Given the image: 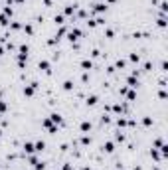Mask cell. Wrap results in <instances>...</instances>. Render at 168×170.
Returning a JSON list of instances; mask_svg holds the SVG:
<instances>
[{"mask_svg": "<svg viewBox=\"0 0 168 170\" xmlns=\"http://www.w3.org/2000/svg\"><path fill=\"white\" fill-rule=\"evenodd\" d=\"M152 123H154L152 117H144L142 119V125H144V127H152Z\"/></svg>", "mask_w": 168, "mask_h": 170, "instance_id": "30", "label": "cell"}, {"mask_svg": "<svg viewBox=\"0 0 168 170\" xmlns=\"http://www.w3.org/2000/svg\"><path fill=\"white\" fill-rule=\"evenodd\" d=\"M77 16H79V18H85L87 12H85V10H77Z\"/></svg>", "mask_w": 168, "mask_h": 170, "instance_id": "41", "label": "cell"}, {"mask_svg": "<svg viewBox=\"0 0 168 170\" xmlns=\"http://www.w3.org/2000/svg\"><path fill=\"white\" fill-rule=\"evenodd\" d=\"M158 97H160V99H166V91H164V87L158 91Z\"/></svg>", "mask_w": 168, "mask_h": 170, "instance_id": "39", "label": "cell"}, {"mask_svg": "<svg viewBox=\"0 0 168 170\" xmlns=\"http://www.w3.org/2000/svg\"><path fill=\"white\" fill-rule=\"evenodd\" d=\"M97 101H99V97H97V95H89V97H87V105H89V107L97 105Z\"/></svg>", "mask_w": 168, "mask_h": 170, "instance_id": "18", "label": "cell"}, {"mask_svg": "<svg viewBox=\"0 0 168 170\" xmlns=\"http://www.w3.org/2000/svg\"><path fill=\"white\" fill-rule=\"evenodd\" d=\"M22 28H24V32L28 34V36H32V34H34V26H32V24H26V26H22Z\"/></svg>", "mask_w": 168, "mask_h": 170, "instance_id": "28", "label": "cell"}, {"mask_svg": "<svg viewBox=\"0 0 168 170\" xmlns=\"http://www.w3.org/2000/svg\"><path fill=\"white\" fill-rule=\"evenodd\" d=\"M111 111H115L117 115H121V113H125V107H123L121 103H115L113 107H111Z\"/></svg>", "mask_w": 168, "mask_h": 170, "instance_id": "17", "label": "cell"}, {"mask_svg": "<svg viewBox=\"0 0 168 170\" xmlns=\"http://www.w3.org/2000/svg\"><path fill=\"white\" fill-rule=\"evenodd\" d=\"M44 4H46V6H52V0H44Z\"/></svg>", "mask_w": 168, "mask_h": 170, "instance_id": "44", "label": "cell"}, {"mask_svg": "<svg viewBox=\"0 0 168 170\" xmlns=\"http://www.w3.org/2000/svg\"><path fill=\"white\" fill-rule=\"evenodd\" d=\"M36 89H38V81H32L30 85H26V87H24V95H26V97H32V95L36 93Z\"/></svg>", "mask_w": 168, "mask_h": 170, "instance_id": "5", "label": "cell"}, {"mask_svg": "<svg viewBox=\"0 0 168 170\" xmlns=\"http://www.w3.org/2000/svg\"><path fill=\"white\" fill-rule=\"evenodd\" d=\"M79 170H89V166H83V168H79Z\"/></svg>", "mask_w": 168, "mask_h": 170, "instance_id": "46", "label": "cell"}, {"mask_svg": "<svg viewBox=\"0 0 168 170\" xmlns=\"http://www.w3.org/2000/svg\"><path fill=\"white\" fill-rule=\"evenodd\" d=\"M81 36H83V32H81L79 28H73V30H69V32H67V40H69L71 44L77 42V40L81 38Z\"/></svg>", "mask_w": 168, "mask_h": 170, "instance_id": "3", "label": "cell"}, {"mask_svg": "<svg viewBox=\"0 0 168 170\" xmlns=\"http://www.w3.org/2000/svg\"><path fill=\"white\" fill-rule=\"evenodd\" d=\"M8 24H10V18L4 14H0V26H8Z\"/></svg>", "mask_w": 168, "mask_h": 170, "instance_id": "26", "label": "cell"}, {"mask_svg": "<svg viewBox=\"0 0 168 170\" xmlns=\"http://www.w3.org/2000/svg\"><path fill=\"white\" fill-rule=\"evenodd\" d=\"M125 65H127V62H125V59H117V62H115V67H119V69H123Z\"/></svg>", "mask_w": 168, "mask_h": 170, "instance_id": "32", "label": "cell"}, {"mask_svg": "<svg viewBox=\"0 0 168 170\" xmlns=\"http://www.w3.org/2000/svg\"><path fill=\"white\" fill-rule=\"evenodd\" d=\"M117 125H119V127L123 129V127H127V125H129V121H127L125 117H119V119H117Z\"/></svg>", "mask_w": 168, "mask_h": 170, "instance_id": "24", "label": "cell"}, {"mask_svg": "<svg viewBox=\"0 0 168 170\" xmlns=\"http://www.w3.org/2000/svg\"><path fill=\"white\" fill-rule=\"evenodd\" d=\"M73 89V81L71 79H65L63 81V91H71Z\"/></svg>", "mask_w": 168, "mask_h": 170, "instance_id": "21", "label": "cell"}, {"mask_svg": "<svg viewBox=\"0 0 168 170\" xmlns=\"http://www.w3.org/2000/svg\"><path fill=\"white\" fill-rule=\"evenodd\" d=\"M101 123H103V125L111 123V117H109V115H103V117H101Z\"/></svg>", "mask_w": 168, "mask_h": 170, "instance_id": "35", "label": "cell"}, {"mask_svg": "<svg viewBox=\"0 0 168 170\" xmlns=\"http://www.w3.org/2000/svg\"><path fill=\"white\" fill-rule=\"evenodd\" d=\"M50 119H52V123H56L58 127H59V125H63V117L59 113H52V115H50Z\"/></svg>", "mask_w": 168, "mask_h": 170, "instance_id": "9", "label": "cell"}, {"mask_svg": "<svg viewBox=\"0 0 168 170\" xmlns=\"http://www.w3.org/2000/svg\"><path fill=\"white\" fill-rule=\"evenodd\" d=\"M87 26H89V28H95V26H97V20H95V18L87 20Z\"/></svg>", "mask_w": 168, "mask_h": 170, "instance_id": "34", "label": "cell"}, {"mask_svg": "<svg viewBox=\"0 0 168 170\" xmlns=\"http://www.w3.org/2000/svg\"><path fill=\"white\" fill-rule=\"evenodd\" d=\"M75 10H77V4H67L65 10H63V14H65V16H71V14H75Z\"/></svg>", "mask_w": 168, "mask_h": 170, "instance_id": "11", "label": "cell"}, {"mask_svg": "<svg viewBox=\"0 0 168 170\" xmlns=\"http://www.w3.org/2000/svg\"><path fill=\"white\" fill-rule=\"evenodd\" d=\"M166 12H168V4L162 0V2H160V14H166Z\"/></svg>", "mask_w": 168, "mask_h": 170, "instance_id": "31", "label": "cell"}, {"mask_svg": "<svg viewBox=\"0 0 168 170\" xmlns=\"http://www.w3.org/2000/svg\"><path fill=\"white\" fill-rule=\"evenodd\" d=\"M129 59H130V62H133V63H139V62H140V56H139V53H136V52H133V53H130V56H129Z\"/></svg>", "mask_w": 168, "mask_h": 170, "instance_id": "23", "label": "cell"}, {"mask_svg": "<svg viewBox=\"0 0 168 170\" xmlns=\"http://www.w3.org/2000/svg\"><path fill=\"white\" fill-rule=\"evenodd\" d=\"M156 22H158V26H160V28H166V14H160Z\"/></svg>", "mask_w": 168, "mask_h": 170, "instance_id": "22", "label": "cell"}, {"mask_svg": "<svg viewBox=\"0 0 168 170\" xmlns=\"http://www.w3.org/2000/svg\"><path fill=\"white\" fill-rule=\"evenodd\" d=\"M2 14H4V16H8V18H10V16L14 14V10H12V6H10V4H6V6H4V10H2Z\"/></svg>", "mask_w": 168, "mask_h": 170, "instance_id": "20", "label": "cell"}, {"mask_svg": "<svg viewBox=\"0 0 168 170\" xmlns=\"http://www.w3.org/2000/svg\"><path fill=\"white\" fill-rule=\"evenodd\" d=\"M125 97H127V101H134V99H136V91H134V89H127L125 91Z\"/></svg>", "mask_w": 168, "mask_h": 170, "instance_id": "13", "label": "cell"}, {"mask_svg": "<svg viewBox=\"0 0 168 170\" xmlns=\"http://www.w3.org/2000/svg\"><path fill=\"white\" fill-rule=\"evenodd\" d=\"M2 53H4V47H2V46H0V56H2Z\"/></svg>", "mask_w": 168, "mask_h": 170, "instance_id": "45", "label": "cell"}, {"mask_svg": "<svg viewBox=\"0 0 168 170\" xmlns=\"http://www.w3.org/2000/svg\"><path fill=\"white\" fill-rule=\"evenodd\" d=\"M79 129H81V132H89L91 131V121H83V123L79 125Z\"/></svg>", "mask_w": 168, "mask_h": 170, "instance_id": "16", "label": "cell"}, {"mask_svg": "<svg viewBox=\"0 0 168 170\" xmlns=\"http://www.w3.org/2000/svg\"><path fill=\"white\" fill-rule=\"evenodd\" d=\"M8 26H10L12 30H20V28H22V24H20V22H10Z\"/></svg>", "mask_w": 168, "mask_h": 170, "instance_id": "33", "label": "cell"}, {"mask_svg": "<svg viewBox=\"0 0 168 170\" xmlns=\"http://www.w3.org/2000/svg\"><path fill=\"white\" fill-rule=\"evenodd\" d=\"M162 144H164V141H162V138H156V141H154V148H160Z\"/></svg>", "mask_w": 168, "mask_h": 170, "instance_id": "36", "label": "cell"}, {"mask_svg": "<svg viewBox=\"0 0 168 170\" xmlns=\"http://www.w3.org/2000/svg\"><path fill=\"white\" fill-rule=\"evenodd\" d=\"M81 144H83V147L91 144V137H89V135H83V137H81Z\"/></svg>", "mask_w": 168, "mask_h": 170, "instance_id": "25", "label": "cell"}, {"mask_svg": "<svg viewBox=\"0 0 168 170\" xmlns=\"http://www.w3.org/2000/svg\"><path fill=\"white\" fill-rule=\"evenodd\" d=\"M62 170H73V166H71V164H69V162H65V164H63V166H62Z\"/></svg>", "mask_w": 168, "mask_h": 170, "instance_id": "40", "label": "cell"}, {"mask_svg": "<svg viewBox=\"0 0 168 170\" xmlns=\"http://www.w3.org/2000/svg\"><path fill=\"white\" fill-rule=\"evenodd\" d=\"M105 36H107V38H113V36H115V32H113L111 28H107V30H105Z\"/></svg>", "mask_w": 168, "mask_h": 170, "instance_id": "37", "label": "cell"}, {"mask_svg": "<svg viewBox=\"0 0 168 170\" xmlns=\"http://www.w3.org/2000/svg\"><path fill=\"white\" fill-rule=\"evenodd\" d=\"M24 152H26V154H34V152H36V150H34V142H24Z\"/></svg>", "mask_w": 168, "mask_h": 170, "instance_id": "14", "label": "cell"}, {"mask_svg": "<svg viewBox=\"0 0 168 170\" xmlns=\"http://www.w3.org/2000/svg\"><path fill=\"white\" fill-rule=\"evenodd\" d=\"M44 148H46V142H44V141H36V142H34V150H36V152H42Z\"/></svg>", "mask_w": 168, "mask_h": 170, "instance_id": "15", "label": "cell"}, {"mask_svg": "<svg viewBox=\"0 0 168 170\" xmlns=\"http://www.w3.org/2000/svg\"><path fill=\"white\" fill-rule=\"evenodd\" d=\"M30 164H32L36 170H44V168H46V162L40 160L38 156H34V154H30Z\"/></svg>", "mask_w": 168, "mask_h": 170, "instance_id": "4", "label": "cell"}, {"mask_svg": "<svg viewBox=\"0 0 168 170\" xmlns=\"http://www.w3.org/2000/svg\"><path fill=\"white\" fill-rule=\"evenodd\" d=\"M107 8H109V6H107L105 2H95V4H93V12H97V14L107 12Z\"/></svg>", "mask_w": 168, "mask_h": 170, "instance_id": "6", "label": "cell"}, {"mask_svg": "<svg viewBox=\"0 0 168 170\" xmlns=\"http://www.w3.org/2000/svg\"><path fill=\"white\" fill-rule=\"evenodd\" d=\"M38 67H40L42 71H46V73H50V71H52V69H50V62H48V59H40V62H38Z\"/></svg>", "mask_w": 168, "mask_h": 170, "instance_id": "10", "label": "cell"}, {"mask_svg": "<svg viewBox=\"0 0 168 170\" xmlns=\"http://www.w3.org/2000/svg\"><path fill=\"white\" fill-rule=\"evenodd\" d=\"M28 52H30L28 44H20L18 46V59L20 62H26V59H28Z\"/></svg>", "mask_w": 168, "mask_h": 170, "instance_id": "1", "label": "cell"}, {"mask_svg": "<svg viewBox=\"0 0 168 170\" xmlns=\"http://www.w3.org/2000/svg\"><path fill=\"white\" fill-rule=\"evenodd\" d=\"M115 141H117V142H125V135H123L121 131H117V132H115Z\"/></svg>", "mask_w": 168, "mask_h": 170, "instance_id": "27", "label": "cell"}, {"mask_svg": "<svg viewBox=\"0 0 168 170\" xmlns=\"http://www.w3.org/2000/svg\"><path fill=\"white\" fill-rule=\"evenodd\" d=\"M6 109H8V107H6V103H4V101H0V113H4Z\"/></svg>", "mask_w": 168, "mask_h": 170, "instance_id": "42", "label": "cell"}, {"mask_svg": "<svg viewBox=\"0 0 168 170\" xmlns=\"http://www.w3.org/2000/svg\"><path fill=\"white\" fill-rule=\"evenodd\" d=\"M117 0H105V4H115Z\"/></svg>", "mask_w": 168, "mask_h": 170, "instance_id": "43", "label": "cell"}, {"mask_svg": "<svg viewBox=\"0 0 168 170\" xmlns=\"http://www.w3.org/2000/svg\"><path fill=\"white\" fill-rule=\"evenodd\" d=\"M144 71H150V69H152V63H150V62H144Z\"/></svg>", "mask_w": 168, "mask_h": 170, "instance_id": "38", "label": "cell"}, {"mask_svg": "<svg viewBox=\"0 0 168 170\" xmlns=\"http://www.w3.org/2000/svg\"><path fill=\"white\" fill-rule=\"evenodd\" d=\"M53 22L58 24V26H63V14H56V18H53Z\"/></svg>", "mask_w": 168, "mask_h": 170, "instance_id": "29", "label": "cell"}, {"mask_svg": "<svg viewBox=\"0 0 168 170\" xmlns=\"http://www.w3.org/2000/svg\"><path fill=\"white\" fill-rule=\"evenodd\" d=\"M152 170H160V168H152Z\"/></svg>", "mask_w": 168, "mask_h": 170, "instance_id": "47", "label": "cell"}, {"mask_svg": "<svg viewBox=\"0 0 168 170\" xmlns=\"http://www.w3.org/2000/svg\"><path fill=\"white\" fill-rule=\"evenodd\" d=\"M91 67H93V62H91V59H81V69H83V71H89Z\"/></svg>", "mask_w": 168, "mask_h": 170, "instance_id": "12", "label": "cell"}, {"mask_svg": "<svg viewBox=\"0 0 168 170\" xmlns=\"http://www.w3.org/2000/svg\"><path fill=\"white\" fill-rule=\"evenodd\" d=\"M150 156H152V158H154V160H164V158H162V154H160V152L158 150H156V148H152V150H150Z\"/></svg>", "mask_w": 168, "mask_h": 170, "instance_id": "19", "label": "cell"}, {"mask_svg": "<svg viewBox=\"0 0 168 170\" xmlns=\"http://www.w3.org/2000/svg\"><path fill=\"white\" fill-rule=\"evenodd\" d=\"M42 127H44V129H48L52 135H56V132H58V125L52 123V119H50V117H46V119L42 121Z\"/></svg>", "mask_w": 168, "mask_h": 170, "instance_id": "2", "label": "cell"}, {"mask_svg": "<svg viewBox=\"0 0 168 170\" xmlns=\"http://www.w3.org/2000/svg\"><path fill=\"white\" fill-rule=\"evenodd\" d=\"M101 148H103V152L111 154V152L115 150V142H113V141H107V142H103V147H101Z\"/></svg>", "mask_w": 168, "mask_h": 170, "instance_id": "8", "label": "cell"}, {"mask_svg": "<svg viewBox=\"0 0 168 170\" xmlns=\"http://www.w3.org/2000/svg\"><path fill=\"white\" fill-rule=\"evenodd\" d=\"M127 87H130V89H136V87H139V77L129 75V77H127Z\"/></svg>", "mask_w": 168, "mask_h": 170, "instance_id": "7", "label": "cell"}]
</instances>
